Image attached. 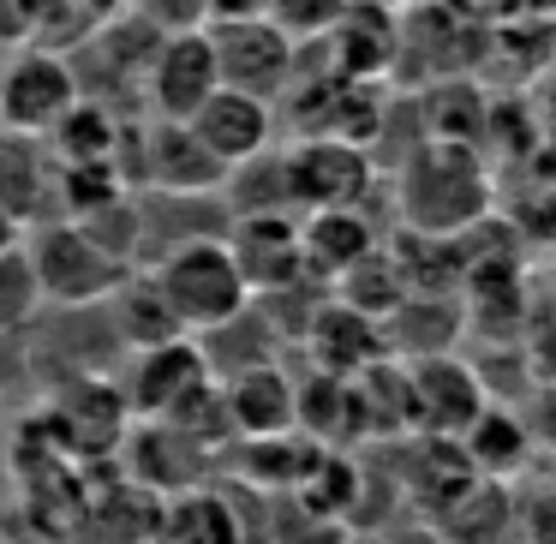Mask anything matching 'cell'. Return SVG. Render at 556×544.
Here are the masks:
<instances>
[{
    "label": "cell",
    "instance_id": "1",
    "mask_svg": "<svg viewBox=\"0 0 556 544\" xmlns=\"http://www.w3.org/2000/svg\"><path fill=\"white\" fill-rule=\"evenodd\" d=\"M395 210L407 222V233L419 240H448L484 222L491 210V174L472 156V144H443L425 138L395 174Z\"/></svg>",
    "mask_w": 556,
    "mask_h": 544
},
{
    "label": "cell",
    "instance_id": "2",
    "mask_svg": "<svg viewBox=\"0 0 556 544\" xmlns=\"http://www.w3.org/2000/svg\"><path fill=\"white\" fill-rule=\"evenodd\" d=\"M156 288L168 293L174 317H180L186 336H210L222 329L228 317H240L252 305V288H245L240 264H233L228 240H186L174 252H162L150 264Z\"/></svg>",
    "mask_w": 556,
    "mask_h": 544
},
{
    "label": "cell",
    "instance_id": "3",
    "mask_svg": "<svg viewBox=\"0 0 556 544\" xmlns=\"http://www.w3.org/2000/svg\"><path fill=\"white\" fill-rule=\"evenodd\" d=\"M30 269H37L42 305H102L138 264H121L114 252H102L78 222H42L37 240L25 245Z\"/></svg>",
    "mask_w": 556,
    "mask_h": 544
},
{
    "label": "cell",
    "instance_id": "4",
    "mask_svg": "<svg viewBox=\"0 0 556 544\" xmlns=\"http://www.w3.org/2000/svg\"><path fill=\"white\" fill-rule=\"evenodd\" d=\"M78 97H85L78 66L66 54L30 42V49H18L13 61L0 66V132L49 138L78 109Z\"/></svg>",
    "mask_w": 556,
    "mask_h": 544
},
{
    "label": "cell",
    "instance_id": "5",
    "mask_svg": "<svg viewBox=\"0 0 556 544\" xmlns=\"http://www.w3.org/2000/svg\"><path fill=\"white\" fill-rule=\"evenodd\" d=\"M210 49H216V73L228 90H245V97H264L276 102L281 90L293 85V61H300V49H293L288 25H281L276 13L264 18H216V25H204Z\"/></svg>",
    "mask_w": 556,
    "mask_h": 544
},
{
    "label": "cell",
    "instance_id": "6",
    "mask_svg": "<svg viewBox=\"0 0 556 544\" xmlns=\"http://www.w3.org/2000/svg\"><path fill=\"white\" fill-rule=\"evenodd\" d=\"M30 341V365H37L49 383H66V377H109L114 359H121V336L109 324V305H54V312H37V324L25 329Z\"/></svg>",
    "mask_w": 556,
    "mask_h": 544
},
{
    "label": "cell",
    "instance_id": "7",
    "mask_svg": "<svg viewBox=\"0 0 556 544\" xmlns=\"http://www.w3.org/2000/svg\"><path fill=\"white\" fill-rule=\"evenodd\" d=\"M288 168V198L293 210H359V198L371 192V156L348 138H300V144L281 156Z\"/></svg>",
    "mask_w": 556,
    "mask_h": 544
},
{
    "label": "cell",
    "instance_id": "8",
    "mask_svg": "<svg viewBox=\"0 0 556 544\" xmlns=\"http://www.w3.org/2000/svg\"><path fill=\"white\" fill-rule=\"evenodd\" d=\"M407 401L425 437H460L491 401V389H484L479 365H460L455 353H431V359H407Z\"/></svg>",
    "mask_w": 556,
    "mask_h": 544
},
{
    "label": "cell",
    "instance_id": "9",
    "mask_svg": "<svg viewBox=\"0 0 556 544\" xmlns=\"http://www.w3.org/2000/svg\"><path fill=\"white\" fill-rule=\"evenodd\" d=\"M204 383H216L204 365V347L192 336H180V341L132 353V371H126L121 395H126V413H138V419H174Z\"/></svg>",
    "mask_w": 556,
    "mask_h": 544
},
{
    "label": "cell",
    "instance_id": "10",
    "mask_svg": "<svg viewBox=\"0 0 556 544\" xmlns=\"http://www.w3.org/2000/svg\"><path fill=\"white\" fill-rule=\"evenodd\" d=\"M216 85H222V73H216V49H210L204 30H174V37H162L150 49L144 97L162 121H192Z\"/></svg>",
    "mask_w": 556,
    "mask_h": 544
},
{
    "label": "cell",
    "instance_id": "11",
    "mask_svg": "<svg viewBox=\"0 0 556 544\" xmlns=\"http://www.w3.org/2000/svg\"><path fill=\"white\" fill-rule=\"evenodd\" d=\"M186 126L204 138V150L222 162V168H240V162L264 156V150L276 144V102L216 85V90L204 97V109H198Z\"/></svg>",
    "mask_w": 556,
    "mask_h": 544
},
{
    "label": "cell",
    "instance_id": "12",
    "mask_svg": "<svg viewBox=\"0 0 556 544\" xmlns=\"http://www.w3.org/2000/svg\"><path fill=\"white\" fill-rule=\"evenodd\" d=\"M228 252H233V264H240V276L252 293H276V288H288V281L312 276V269H305V252H300V222H293L288 210L233 216Z\"/></svg>",
    "mask_w": 556,
    "mask_h": 544
},
{
    "label": "cell",
    "instance_id": "13",
    "mask_svg": "<svg viewBox=\"0 0 556 544\" xmlns=\"http://www.w3.org/2000/svg\"><path fill=\"white\" fill-rule=\"evenodd\" d=\"M520 508H515V491L503 479H479L472 472L455 496L431 508V539L437 544H503L515 532Z\"/></svg>",
    "mask_w": 556,
    "mask_h": 544
},
{
    "label": "cell",
    "instance_id": "14",
    "mask_svg": "<svg viewBox=\"0 0 556 544\" xmlns=\"http://www.w3.org/2000/svg\"><path fill=\"white\" fill-rule=\"evenodd\" d=\"M222 407H228V425L240 437H288L300 419V383L269 359L252 371H233L222 383Z\"/></svg>",
    "mask_w": 556,
    "mask_h": 544
},
{
    "label": "cell",
    "instance_id": "15",
    "mask_svg": "<svg viewBox=\"0 0 556 544\" xmlns=\"http://www.w3.org/2000/svg\"><path fill=\"white\" fill-rule=\"evenodd\" d=\"M144 174L156 192H222L228 168L204 150V138L186 121H156L144 132Z\"/></svg>",
    "mask_w": 556,
    "mask_h": 544
},
{
    "label": "cell",
    "instance_id": "16",
    "mask_svg": "<svg viewBox=\"0 0 556 544\" xmlns=\"http://www.w3.org/2000/svg\"><path fill=\"white\" fill-rule=\"evenodd\" d=\"M305 347H312V359L324 365L329 377H359L365 365L383 359V329H377V317L353 312V305L324 300L312 317V329H305Z\"/></svg>",
    "mask_w": 556,
    "mask_h": 544
},
{
    "label": "cell",
    "instance_id": "17",
    "mask_svg": "<svg viewBox=\"0 0 556 544\" xmlns=\"http://www.w3.org/2000/svg\"><path fill=\"white\" fill-rule=\"evenodd\" d=\"M102 305H109V324H114V336H121L126 353H144V347H162V341L186 336L180 317H174V305H168V293L156 288L150 269H132Z\"/></svg>",
    "mask_w": 556,
    "mask_h": 544
},
{
    "label": "cell",
    "instance_id": "18",
    "mask_svg": "<svg viewBox=\"0 0 556 544\" xmlns=\"http://www.w3.org/2000/svg\"><path fill=\"white\" fill-rule=\"evenodd\" d=\"M0 210L18 216L25 228L54 210V174L49 156H42V138L0 132Z\"/></svg>",
    "mask_w": 556,
    "mask_h": 544
},
{
    "label": "cell",
    "instance_id": "19",
    "mask_svg": "<svg viewBox=\"0 0 556 544\" xmlns=\"http://www.w3.org/2000/svg\"><path fill=\"white\" fill-rule=\"evenodd\" d=\"M455 443H460V455H467V467L479 472V479H503V484H508V472H520L532 455L527 419H520L515 407H496V401H484L479 419H472Z\"/></svg>",
    "mask_w": 556,
    "mask_h": 544
},
{
    "label": "cell",
    "instance_id": "20",
    "mask_svg": "<svg viewBox=\"0 0 556 544\" xmlns=\"http://www.w3.org/2000/svg\"><path fill=\"white\" fill-rule=\"evenodd\" d=\"M300 252L312 276H341L353 269L365 252H377V233L359 210H312L300 222Z\"/></svg>",
    "mask_w": 556,
    "mask_h": 544
},
{
    "label": "cell",
    "instance_id": "21",
    "mask_svg": "<svg viewBox=\"0 0 556 544\" xmlns=\"http://www.w3.org/2000/svg\"><path fill=\"white\" fill-rule=\"evenodd\" d=\"M377 329H383V347H395L401 359H431V353H448V341L460 336V317L443 293H407Z\"/></svg>",
    "mask_w": 556,
    "mask_h": 544
},
{
    "label": "cell",
    "instance_id": "22",
    "mask_svg": "<svg viewBox=\"0 0 556 544\" xmlns=\"http://www.w3.org/2000/svg\"><path fill=\"white\" fill-rule=\"evenodd\" d=\"M341 305H353V312L377 317L383 324L389 312H395L401 300H407V269H401V257H383V252H365L353 269H341Z\"/></svg>",
    "mask_w": 556,
    "mask_h": 544
},
{
    "label": "cell",
    "instance_id": "23",
    "mask_svg": "<svg viewBox=\"0 0 556 544\" xmlns=\"http://www.w3.org/2000/svg\"><path fill=\"white\" fill-rule=\"evenodd\" d=\"M49 138H54V150H61L66 168H73V162H114V150H121V121H114L102 102L78 97V109L66 114Z\"/></svg>",
    "mask_w": 556,
    "mask_h": 544
},
{
    "label": "cell",
    "instance_id": "24",
    "mask_svg": "<svg viewBox=\"0 0 556 544\" xmlns=\"http://www.w3.org/2000/svg\"><path fill=\"white\" fill-rule=\"evenodd\" d=\"M73 222L102 245V252L121 257V264H138V252H144V210H138L132 192H114L109 204L85 210V216H73Z\"/></svg>",
    "mask_w": 556,
    "mask_h": 544
},
{
    "label": "cell",
    "instance_id": "25",
    "mask_svg": "<svg viewBox=\"0 0 556 544\" xmlns=\"http://www.w3.org/2000/svg\"><path fill=\"white\" fill-rule=\"evenodd\" d=\"M269 544H348V520L312 508L305 496L269 508Z\"/></svg>",
    "mask_w": 556,
    "mask_h": 544
},
{
    "label": "cell",
    "instance_id": "26",
    "mask_svg": "<svg viewBox=\"0 0 556 544\" xmlns=\"http://www.w3.org/2000/svg\"><path fill=\"white\" fill-rule=\"evenodd\" d=\"M37 312H42L37 269H30L25 245H13V252H0V329H30Z\"/></svg>",
    "mask_w": 556,
    "mask_h": 544
},
{
    "label": "cell",
    "instance_id": "27",
    "mask_svg": "<svg viewBox=\"0 0 556 544\" xmlns=\"http://www.w3.org/2000/svg\"><path fill=\"white\" fill-rule=\"evenodd\" d=\"M30 377H37V365H30L25 329H0V401H13Z\"/></svg>",
    "mask_w": 556,
    "mask_h": 544
},
{
    "label": "cell",
    "instance_id": "28",
    "mask_svg": "<svg viewBox=\"0 0 556 544\" xmlns=\"http://www.w3.org/2000/svg\"><path fill=\"white\" fill-rule=\"evenodd\" d=\"M527 437H532V448H544V455H556V383H544V389H532V401H527Z\"/></svg>",
    "mask_w": 556,
    "mask_h": 544
},
{
    "label": "cell",
    "instance_id": "29",
    "mask_svg": "<svg viewBox=\"0 0 556 544\" xmlns=\"http://www.w3.org/2000/svg\"><path fill=\"white\" fill-rule=\"evenodd\" d=\"M210 18H264L276 13V0H204Z\"/></svg>",
    "mask_w": 556,
    "mask_h": 544
},
{
    "label": "cell",
    "instance_id": "30",
    "mask_svg": "<svg viewBox=\"0 0 556 544\" xmlns=\"http://www.w3.org/2000/svg\"><path fill=\"white\" fill-rule=\"evenodd\" d=\"M13 245H25V222L0 210V252H13Z\"/></svg>",
    "mask_w": 556,
    "mask_h": 544
}]
</instances>
